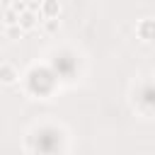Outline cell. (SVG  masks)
<instances>
[{
    "instance_id": "cell-1",
    "label": "cell",
    "mask_w": 155,
    "mask_h": 155,
    "mask_svg": "<svg viewBox=\"0 0 155 155\" xmlns=\"http://www.w3.org/2000/svg\"><path fill=\"white\" fill-rule=\"evenodd\" d=\"M136 34H138V39L140 41H145V44H150V41H155V19H140L138 22V27H136Z\"/></svg>"
},
{
    "instance_id": "cell-2",
    "label": "cell",
    "mask_w": 155,
    "mask_h": 155,
    "mask_svg": "<svg viewBox=\"0 0 155 155\" xmlns=\"http://www.w3.org/2000/svg\"><path fill=\"white\" fill-rule=\"evenodd\" d=\"M19 80V73L12 63H0V85H15Z\"/></svg>"
},
{
    "instance_id": "cell-3",
    "label": "cell",
    "mask_w": 155,
    "mask_h": 155,
    "mask_svg": "<svg viewBox=\"0 0 155 155\" xmlns=\"http://www.w3.org/2000/svg\"><path fill=\"white\" fill-rule=\"evenodd\" d=\"M61 15V2L58 0H44L41 2V17L44 19H58Z\"/></svg>"
},
{
    "instance_id": "cell-4",
    "label": "cell",
    "mask_w": 155,
    "mask_h": 155,
    "mask_svg": "<svg viewBox=\"0 0 155 155\" xmlns=\"http://www.w3.org/2000/svg\"><path fill=\"white\" fill-rule=\"evenodd\" d=\"M36 22H39V17H36V12H34V10H24V12L19 15V27H22V31L34 29V27H36Z\"/></svg>"
},
{
    "instance_id": "cell-5",
    "label": "cell",
    "mask_w": 155,
    "mask_h": 155,
    "mask_svg": "<svg viewBox=\"0 0 155 155\" xmlns=\"http://www.w3.org/2000/svg\"><path fill=\"white\" fill-rule=\"evenodd\" d=\"M10 24H19V12L15 7H7L5 10V27H10Z\"/></svg>"
},
{
    "instance_id": "cell-6",
    "label": "cell",
    "mask_w": 155,
    "mask_h": 155,
    "mask_svg": "<svg viewBox=\"0 0 155 155\" xmlns=\"http://www.w3.org/2000/svg\"><path fill=\"white\" fill-rule=\"evenodd\" d=\"M5 36L7 39H22V27L19 24H10V27H5Z\"/></svg>"
},
{
    "instance_id": "cell-7",
    "label": "cell",
    "mask_w": 155,
    "mask_h": 155,
    "mask_svg": "<svg viewBox=\"0 0 155 155\" xmlns=\"http://www.w3.org/2000/svg\"><path fill=\"white\" fill-rule=\"evenodd\" d=\"M44 29H46V34H56V31L61 29V22H58V19H46V22H44Z\"/></svg>"
},
{
    "instance_id": "cell-8",
    "label": "cell",
    "mask_w": 155,
    "mask_h": 155,
    "mask_svg": "<svg viewBox=\"0 0 155 155\" xmlns=\"http://www.w3.org/2000/svg\"><path fill=\"white\" fill-rule=\"evenodd\" d=\"M0 2H2V5H5V10H7V7H12V5H15V0H0Z\"/></svg>"
}]
</instances>
